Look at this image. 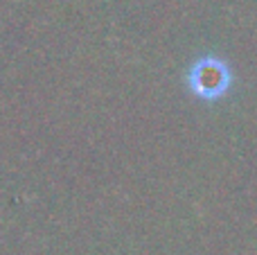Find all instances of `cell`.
Returning a JSON list of instances; mask_svg holds the SVG:
<instances>
[{
    "mask_svg": "<svg viewBox=\"0 0 257 255\" xmlns=\"http://www.w3.org/2000/svg\"><path fill=\"white\" fill-rule=\"evenodd\" d=\"M230 70L217 57L199 59L190 68V75H187V84H190L192 93L203 99H217L221 95H226V90L230 88Z\"/></svg>",
    "mask_w": 257,
    "mask_h": 255,
    "instance_id": "1",
    "label": "cell"
}]
</instances>
